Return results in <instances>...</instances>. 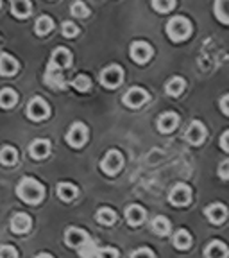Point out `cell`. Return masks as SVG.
<instances>
[{"label": "cell", "instance_id": "8fae6325", "mask_svg": "<svg viewBox=\"0 0 229 258\" xmlns=\"http://www.w3.org/2000/svg\"><path fill=\"white\" fill-rule=\"evenodd\" d=\"M206 135H208V133H206L204 124H201L199 120H193L192 124L188 125V129H186L185 138L192 145H201L202 142L206 140Z\"/></svg>", "mask_w": 229, "mask_h": 258}, {"label": "cell", "instance_id": "7a4b0ae2", "mask_svg": "<svg viewBox=\"0 0 229 258\" xmlns=\"http://www.w3.org/2000/svg\"><path fill=\"white\" fill-rule=\"evenodd\" d=\"M192 34V24L185 16H174L167 22V36L172 41H185Z\"/></svg>", "mask_w": 229, "mask_h": 258}, {"label": "cell", "instance_id": "d6a6232c", "mask_svg": "<svg viewBox=\"0 0 229 258\" xmlns=\"http://www.w3.org/2000/svg\"><path fill=\"white\" fill-rule=\"evenodd\" d=\"M176 6V0H152V8L158 13H169Z\"/></svg>", "mask_w": 229, "mask_h": 258}, {"label": "cell", "instance_id": "30bf717a", "mask_svg": "<svg viewBox=\"0 0 229 258\" xmlns=\"http://www.w3.org/2000/svg\"><path fill=\"white\" fill-rule=\"evenodd\" d=\"M70 64H72V54L68 52V48L57 47L52 52L48 67H52V69H56V70H64V69H68Z\"/></svg>", "mask_w": 229, "mask_h": 258}, {"label": "cell", "instance_id": "5b68a950", "mask_svg": "<svg viewBox=\"0 0 229 258\" xmlns=\"http://www.w3.org/2000/svg\"><path fill=\"white\" fill-rule=\"evenodd\" d=\"M122 165H124V156H122V153L117 149L108 151L106 156L102 158V161H101V169L104 170L106 174H109V176H115V174L122 169Z\"/></svg>", "mask_w": 229, "mask_h": 258}, {"label": "cell", "instance_id": "9a60e30c", "mask_svg": "<svg viewBox=\"0 0 229 258\" xmlns=\"http://www.w3.org/2000/svg\"><path fill=\"white\" fill-rule=\"evenodd\" d=\"M31 224H32V221H31V217H29L27 214H15L11 217V231L13 233H18V235H22V233H27L29 230H31Z\"/></svg>", "mask_w": 229, "mask_h": 258}, {"label": "cell", "instance_id": "d6986e66", "mask_svg": "<svg viewBox=\"0 0 229 258\" xmlns=\"http://www.w3.org/2000/svg\"><path fill=\"white\" fill-rule=\"evenodd\" d=\"M125 221L129 226H140L145 221V210L138 205H131L125 208Z\"/></svg>", "mask_w": 229, "mask_h": 258}, {"label": "cell", "instance_id": "4316f807", "mask_svg": "<svg viewBox=\"0 0 229 258\" xmlns=\"http://www.w3.org/2000/svg\"><path fill=\"white\" fill-rule=\"evenodd\" d=\"M215 16L218 22L229 25V0H215Z\"/></svg>", "mask_w": 229, "mask_h": 258}, {"label": "cell", "instance_id": "4dcf8cb0", "mask_svg": "<svg viewBox=\"0 0 229 258\" xmlns=\"http://www.w3.org/2000/svg\"><path fill=\"white\" fill-rule=\"evenodd\" d=\"M77 251H79L81 258H97V253H99V246H97L93 240H88L86 244H83V246H81Z\"/></svg>", "mask_w": 229, "mask_h": 258}, {"label": "cell", "instance_id": "e0dca14e", "mask_svg": "<svg viewBox=\"0 0 229 258\" xmlns=\"http://www.w3.org/2000/svg\"><path fill=\"white\" fill-rule=\"evenodd\" d=\"M50 153V142L48 140H43V138H38L31 144L29 147V154H31L34 160H43V158L48 156Z\"/></svg>", "mask_w": 229, "mask_h": 258}, {"label": "cell", "instance_id": "ffe728a7", "mask_svg": "<svg viewBox=\"0 0 229 258\" xmlns=\"http://www.w3.org/2000/svg\"><path fill=\"white\" fill-rule=\"evenodd\" d=\"M11 2V13L16 16V18H27L31 16V11H32V6H31V0H9Z\"/></svg>", "mask_w": 229, "mask_h": 258}, {"label": "cell", "instance_id": "7bdbcfd3", "mask_svg": "<svg viewBox=\"0 0 229 258\" xmlns=\"http://www.w3.org/2000/svg\"><path fill=\"white\" fill-rule=\"evenodd\" d=\"M0 8H2V0H0Z\"/></svg>", "mask_w": 229, "mask_h": 258}, {"label": "cell", "instance_id": "44dd1931", "mask_svg": "<svg viewBox=\"0 0 229 258\" xmlns=\"http://www.w3.org/2000/svg\"><path fill=\"white\" fill-rule=\"evenodd\" d=\"M45 83H47L50 88H64V77L61 70H56L52 67H47V72H45Z\"/></svg>", "mask_w": 229, "mask_h": 258}, {"label": "cell", "instance_id": "2e32d148", "mask_svg": "<svg viewBox=\"0 0 229 258\" xmlns=\"http://www.w3.org/2000/svg\"><path fill=\"white\" fill-rule=\"evenodd\" d=\"M16 72H18V61L8 52L0 54V76L11 77Z\"/></svg>", "mask_w": 229, "mask_h": 258}, {"label": "cell", "instance_id": "8992f818", "mask_svg": "<svg viewBox=\"0 0 229 258\" xmlns=\"http://www.w3.org/2000/svg\"><path fill=\"white\" fill-rule=\"evenodd\" d=\"M50 115V108L48 104L40 99V97H34L31 102L27 104V117L34 122H40V120H45V118Z\"/></svg>", "mask_w": 229, "mask_h": 258}, {"label": "cell", "instance_id": "1f68e13d", "mask_svg": "<svg viewBox=\"0 0 229 258\" xmlns=\"http://www.w3.org/2000/svg\"><path fill=\"white\" fill-rule=\"evenodd\" d=\"M72 86L77 92H88V90L92 88V79H90L88 76H85V74H81V76H77L75 79L72 81Z\"/></svg>", "mask_w": 229, "mask_h": 258}, {"label": "cell", "instance_id": "ab89813d", "mask_svg": "<svg viewBox=\"0 0 229 258\" xmlns=\"http://www.w3.org/2000/svg\"><path fill=\"white\" fill-rule=\"evenodd\" d=\"M220 111L224 113V115H227L229 117V93L227 95H224L220 99Z\"/></svg>", "mask_w": 229, "mask_h": 258}, {"label": "cell", "instance_id": "f546056e", "mask_svg": "<svg viewBox=\"0 0 229 258\" xmlns=\"http://www.w3.org/2000/svg\"><path fill=\"white\" fill-rule=\"evenodd\" d=\"M115 221H117V214L111 208H101L97 212V222H101L104 226H111Z\"/></svg>", "mask_w": 229, "mask_h": 258}, {"label": "cell", "instance_id": "8d00e7d4", "mask_svg": "<svg viewBox=\"0 0 229 258\" xmlns=\"http://www.w3.org/2000/svg\"><path fill=\"white\" fill-rule=\"evenodd\" d=\"M0 258H18V251L13 246H0Z\"/></svg>", "mask_w": 229, "mask_h": 258}, {"label": "cell", "instance_id": "f1b7e54d", "mask_svg": "<svg viewBox=\"0 0 229 258\" xmlns=\"http://www.w3.org/2000/svg\"><path fill=\"white\" fill-rule=\"evenodd\" d=\"M152 231L156 235H160V237H165V235H169V231H170V222H169V219L158 215V217L152 221Z\"/></svg>", "mask_w": 229, "mask_h": 258}, {"label": "cell", "instance_id": "7c38bea8", "mask_svg": "<svg viewBox=\"0 0 229 258\" xmlns=\"http://www.w3.org/2000/svg\"><path fill=\"white\" fill-rule=\"evenodd\" d=\"M204 215L211 224H222L227 217V208L220 203H213V205L206 206Z\"/></svg>", "mask_w": 229, "mask_h": 258}, {"label": "cell", "instance_id": "9c48e42d", "mask_svg": "<svg viewBox=\"0 0 229 258\" xmlns=\"http://www.w3.org/2000/svg\"><path fill=\"white\" fill-rule=\"evenodd\" d=\"M131 57H133L134 63L145 64L152 57V47L149 43H145V41H134L131 45Z\"/></svg>", "mask_w": 229, "mask_h": 258}, {"label": "cell", "instance_id": "836d02e7", "mask_svg": "<svg viewBox=\"0 0 229 258\" xmlns=\"http://www.w3.org/2000/svg\"><path fill=\"white\" fill-rule=\"evenodd\" d=\"M72 15L77 16V18H85V16L90 15V11H88V8H86V4H83V2L77 0V2L72 4Z\"/></svg>", "mask_w": 229, "mask_h": 258}, {"label": "cell", "instance_id": "b9f144b4", "mask_svg": "<svg viewBox=\"0 0 229 258\" xmlns=\"http://www.w3.org/2000/svg\"><path fill=\"white\" fill-rule=\"evenodd\" d=\"M36 258H54L52 254H48V253H41V254H38Z\"/></svg>", "mask_w": 229, "mask_h": 258}, {"label": "cell", "instance_id": "cb8c5ba5", "mask_svg": "<svg viewBox=\"0 0 229 258\" xmlns=\"http://www.w3.org/2000/svg\"><path fill=\"white\" fill-rule=\"evenodd\" d=\"M18 102V93L11 88H4L0 90V108H13V106Z\"/></svg>", "mask_w": 229, "mask_h": 258}, {"label": "cell", "instance_id": "ba28073f", "mask_svg": "<svg viewBox=\"0 0 229 258\" xmlns=\"http://www.w3.org/2000/svg\"><path fill=\"white\" fill-rule=\"evenodd\" d=\"M169 199L174 206H186V205H190V201H192V190H190L188 185L179 183V185H176L172 190H170Z\"/></svg>", "mask_w": 229, "mask_h": 258}, {"label": "cell", "instance_id": "d590c367", "mask_svg": "<svg viewBox=\"0 0 229 258\" xmlns=\"http://www.w3.org/2000/svg\"><path fill=\"white\" fill-rule=\"evenodd\" d=\"M118 249L115 247H99V253H97V258H118Z\"/></svg>", "mask_w": 229, "mask_h": 258}, {"label": "cell", "instance_id": "484cf974", "mask_svg": "<svg viewBox=\"0 0 229 258\" xmlns=\"http://www.w3.org/2000/svg\"><path fill=\"white\" fill-rule=\"evenodd\" d=\"M54 29V22L50 16H40L36 20V24H34V31H36L38 36H47L48 32Z\"/></svg>", "mask_w": 229, "mask_h": 258}, {"label": "cell", "instance_id": "603a6c76", "mask_svg": "<svg viewBox=\"0 0 229 258\" xmlns=\"http://www.w3.org/2000/svg\"><path fill=\"white\" fill-rule=\"evenodd\" d=\"M185 86H186V83H185V79H183V77H172V79L167 81L165 90H167V93H169V95L177 97V95H181V93L185 92Z\"/></svg>", "mask_w": 229, "mask_h": 258}, {"label": "cell", "instance_id": "6da1fadb", "mask_svg": "<svg viewBox=\"0 0 229 258\" xmlns=\"http://www.w3.org/2000/svg\"><path fill=\"white\" fill-rule=\"evenodd\" d=\"M16 196L24 203H27V205H38V203L43 199L45 188L38 179L25 176V177H22L18 186H16Z\"/></svg>", "mask_w": 229, "mask_h": 258}, {"label": "cell", "instance_id": "7402d4cb", "mask_svg": "<svg viewBox=\"0 0 229 258\" xmlns=\"http://www.w3.org/2000/svg\"><path fill=\"white\" fill-rule=\"evenodd\" d=\"M56 192H57V198L68 203V201H72V199H75V198H77V194H79V190H77V186H75V185H72V183L63 181V183H59V185H57Z\"/></svg>", "mask_w": 229, "mask_h": 258}, {"label": "cell", "instance_id": "5bb4252c", "mask_svg": "<svg viewBox=\"0 0 229 258\" xmlns=\"http://www.w3.org/2000/svg\"><path fill=\"white\" fill-rule=\"evenodd\" d=\"M179 125V117H177L174 111H167L163 113L160 118H158V129H160L161 133H172L174 129Z\"/></svg>", "mask_w": 229, "mask_h": 258}, {"label": "cell", "instance_id": "d4e9b609", "mask_svg": "<svg viewBox=\"0 0 229 258\" xmlns=\"http://www.w3.org/2000/svg\"><path fill=\"white\" fill-rule=\"evenodd\" d=\"M174 246H176V249H181V251L188 249L192 246V235L186 230H177L176 235H174Z\"/></svg>", "mask_w": 229, "mask_h": 258}, {"label": "cell", "instance_id": "52a82bcc", "mask_svg": "<svg viewBox=\"0 0 229 258\" xmlns=\"http://www.w3.org/2000/svg\"><path fill=\"white\" fill-rule=\"evenodd\" d=\"M147 101H149V93L145 92L143 88H138V86L129 88L124 93V104L129 106V108H140Z\"/></svg>", "mask_w": 229, "mask_h": 258}, {"label": "cell", "instance_id": "277c9868", "mask_svg": "<svg viewBox=\"0 0 229 258\" xmlns=\"http://www.w3.org/2000/svg\"><path fill=\"white\" fill-rule=\"evenodd\" d=\"M99 79H101V83L106 88L113 90V88H117L122 83V79H124V70H122L120 64H109V67H106L101 72Z\"/></svg>", "mask_w": 229, "mask_h": 258}, {"label": "cell", "instance_id": "4fadbf2b", "mask_svg": "<svg viewBox=\"0 0 229 258\" xmlns=\"http://www.w3.org/2000/svg\"><path fill=\"white\" fill-rule=\"evenodd\" d=\"M88 240H90L88 233L83 231L81 228H68L66 233H64V242H66V246H70V247H77V249H79V247L83 246V244H86Z\"/></svg>", "mask_w": 229, "mask_h": 258}, {"label": "cell", "instance_id": "3957f363", "mask_svg": "<svg viewBox=\"0 0 229 258\" xmlns=\"http://www.w3.org/2000/svg\"><path fill=\"white\" fill-rule=\"evenodd\" d=\"M88 140V127L83 122H75L70 125L68 133H66V142L73 149H81Z\"/></svg>", "mask_w": 229, "mask_h": 258}, {"label": "cell", "instance_id": "74e56055", "mask_svg": "<svg viewBox=\"0 0 229 258\" xmlns=\"http://www.w3.org/2000/svg\"><path fill=\"white\" fill-rule=\"evenodd\" d=\"M131 258H154V253L149 249V247H140V249L133 251Z\"/></svg>", "mask_w": 229, "mask_h": 258}, {"label": "cell", "instance_id": "f35d334b", "mask_svg": "<svg viewBox=\"0 0 229 258\" xmlns=\"http://www.w3.org/2000/svg\"><path fill=\"white\" fill-rule=\"evenodd\" d=\"M218 176L222 177V179H229V160H224L218 165Z\"/></svg>", "mask_w": 229, "mask_h": 258}, {"label": "cell", "instance_id": "60d3db41", "mask_svg": "<svg viewBox=\"0 0 229 258\" xmlns=\"http://www.w3.org/2000/svg\"><path fill=\"white\" fill-rule=\"evenodd\" d=\"M220 147H222V151L229 153V131L222 133V137H220Z\"/></svg>", "mask_w": 229, "mask_h": 258}, {"label": "cell", "instance_id": "ac0fdd59", "mask_svg": "<svg viewBox=\"0 0 229 258\" xmlns=\"http://www.w3.org/2000/svg\"><path fill=\"white\" fill-rule=\"evenodd\" d=\"M227 256H229L227 246L220 240L209 242L208 247L204 249V258H227Z\"/></svg>", "mask_w": 229, "mask_h": 258}, {"label": "cell", "instance_id": "83f0119b", "mask_svg": "<svg viewBox=\"0 0 229 258\" xmlns=\"http://www.w3.org/2000/svg\"><path fill=\"white\" fill-rule=\"evenodd\" d=\"M0 161L8 167L15 165L16 161H18V151H16L15 147H11V145L2 147V149H0Z\"/></svg>", "mask_w": 229, "mask_h": 258}, {"label": "cell", "instance_id": "e575fe53", "mask_svg": "<svg viewBox=\"0 0 229 258\" xmlns=\"http://www.w3.org/2000/svg\"><path fill=\"white\" fill-rule=\"evenodd\" d=\"M61 29H63V36L66 38H75L79 34V27L75 24H72V22H64Z\"/></svg>", "mask_w": 229, "mask_h": 258}]
</instances>
